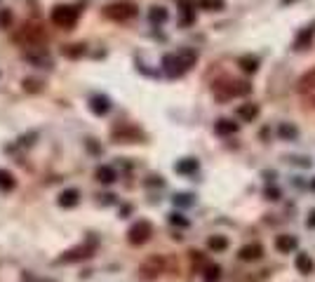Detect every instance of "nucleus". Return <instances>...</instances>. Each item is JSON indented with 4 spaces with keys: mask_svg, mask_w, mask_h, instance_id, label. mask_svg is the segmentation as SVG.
I'll return each instance as SVG.
<instances>
[{
    "mask_svg": "<svg viewBox=\"0 0 315 282\" xmlns=\"http://www.w3.org/2000/svg\"><path fill=\"white\" fill-rule=\"evenodd\" d=\"M170 223H172V226L188 228V219H186L184 214H179V212H172V214H170Z\"/></svg>",
    "mask_w": 315,
    "mask_h": 282,
    "instance_id": "nucleus-30",
    "label": "nucleus"
},
{
    "mask_svg": "<svg viewBox=\"0 0 315 282\" xmlns=\"http://www.w3.org/2000/svg\"><path fill=\"white\" fill-rule=\"evenodd\" d=\"M202 275H205L207 282H217V280L221 277V268L217 266V263H207V266H205V273H202Z\"/></svg>",
    "mask_w": 315,
    "mask_h": 282,
    "instance_id": "nucleus-27",
    "label": "nucleus"
},
{
    "mask_svg": "<svg viewBox=\"0 0 315 282\" xmlns=\"http://www.w3.org/2000/svg\"><path fill=\"white\" fill-rule=\"evenodd\" d=\"M310 87H315V71H310V73H306V76L299 80V90H310Z\"/></svg>",
    "mask_w": 315,
    "mask_h": 282,
    "instance_id": "nucleus-29",
    "label": "nucleus"
},
{
    "mask_svg": "<svg viewBox=\"0 0 315 282\" xmlns=\"http://www.w3.org/2000/svg\"><path fill=\"white\" fill-rule=\"evenodd\" d=\"M14 40L19 42L21 47H45V42H47V33H45V28L38 24V21H24L21 28L14 33Z\"/></svg>",
    "mask_w": 315,
    "mask_h": 282,
    "instance_id": "nucleus-2",
    "label": "nucleus"
},
{
    "mask_svg": "<svg viewBox=\"0 0 315 282\" xmlns=\"http://www.w3.org/2000/svg\"><path fill=\"white\" fill-rule=\"evenodd\" d=\"M24 90L26 92H40V83L33 80V78H28V80H24Z\"/></svg>",
    "mask_w": 315,
    "mask_h": 282,
    "instance_id": "nucleus-33",
    "label": "nucleus"
},
{
    "mask_svg": "<svg viewBox=\"0 0 315 282\" xmlns=\"http://www.w3.org/2000/svg\"><path fill=\"white\" fill-rule=\"evenodd\" d=\"M111 139H113L116 144H139V141L146 139V134L139 130V127H134V125L120 123L111 130Z\"/></svg>",
    "mask_w": 315,
    "mask_h": 282,
    "instance_id": "nucleus-6",
    "label": "nucleus"
},
{
    "mask_svg": "<svg viewBox=\"0 0 315 282\" xmlns=\"http://www.w3.org/2000/svg\"><path fill=\"white\" fill-rule=\"evenodd\" d=\"M198 160L195 158H184L179 160L177 165H174V170H177V174H195L198 172Z\"/></svg>",
    "mask_w": 315,
    "mask_h": 282,
    "instance_id": "nucleus-20",
    "label": "nucleus"
},
{
    "mask_svg": "<svg viewBox=\"0 0 315 282\" xmlns=\"http://www.w3.org/2000/svg\"><path fill=\"white\" fill-rule=\"evenodd\" d=\"M207 247L212 249V252H224V249H228V238H224V235H212V238L207 240Z\"/></svg>",
    "mask_w": 315,
    "mask_h": 282,
    "instance_id": "nucleus-24",
    "label": "nucleus"
},
{
    "mask_svg": "<svg viewBox=\"0 0 315 282\" xmlns=\"http://www.w3.org/2000/svg\"><path fill=\"white\" fill-rule=\"evenodd\" d=\"M306 226H308V228H315V209H310V212H308V219H306Z\"/></svg>",
    "mask_w": 315,
    "mask_h": 282,
    "instance_id": "nucleus-35",
    "label": "nucleus"
},
{
    "mask_svg": "<svg viewBox=\"0 0 315 282\" xmlns=\"http://www.w3.org/2000/svg\"><path fill=\"white\" fill-rule=\"evenodd\" d=\"M139 14V7L134 5V3H130V0H120V3H111V5L103 7V17L111 21H130L134 19Z\"/></svg>",
    "mask_w": 315,
    "mask_h": 282,
    "instance_id": "nucleus-5",
    "label": "nucleus"
},
{
    "mask_svg": "<svg viewBox=\"0 0 315 282\" xmlns=\"http://www.w3.org/2000/svg\"><path fill=\"white\" fill-rule=\"evenodd\" d=\"M24 59L28 64H33L38 69H52V57L47 54V49L45 47H31L24 52Z\"/></svg>",
    "mask_w": 315,
    "mask_h": 282,
    "instance_id": "nucleus-10",
    "label": "nucleus"
},
{
    "mask_svg": "<svg viewBox=\"0 0 315 282\" xmlns=\"http://www.w3.org/2000/svg\"><path fill=\"white\" fill-rule=\"evenodd\" d=\"M59 207H64V209H71V207H76L78 202H80V193L76 191V188H66V191L59 193Z\"/></svg>",
    "mask_w": 315,
    "mask_h": 282,
    "instance_id": "nucleus-15",
    "label": "nucleus"
},
{
    "mask_svg": "<svg viewBox=\"0 0 315 282\" xmlns=\"http://www.w3.org/2000/svg\"><path fill=\"white\" fill-rule=\"evenodd\" d=\"M249 92H252L249 83H240V80H231V78H224V80L214 83V96L221 99V101L233 99V96H247Z\"/></svg>",
    "mask_w": 315,
    "mask_h": 282,
    "instance_id": "nucleus-4",
    "label": "nucleus"
},
{
    "mask_svg": "<svg viewBox=\"0 0 315 282\" xmlns=\"http://www.w3.org/2000/svg\"><path fill=\"white\" fill-rule=\"evenodd\" d=\"M193 3H195L198 10H207V12H219V10L226 7L224 0H193Z\"/></svg>",
    "mask_w": 315,
    "mask_h": 282,
    "instance_id": "nucleus-22",
    "label": "nucleus"
},
{
    "mask_svg": "<svg viewBox=\"0 0 315 282\" xmlns=\"http://www.w3.org/2000/svg\"><path fill=\"white\" fill-rule=\"evenodd\" d=\"M89 110H92L94 116H106L111 110V99L106 94H94L89 99Z\"/></svg>",
    "mask_w": 315,
    "mask_h": 282,
    "instance_id": "nucleus-12",
    "label": "nucleus"
},
{
    "mask_svg": "<svg viewBox=\"0 0 315 282\" xmlns=\"http://www.w3.org/2000/svg\"><path fill=\"white\" fill-rule=\"evenodd\" d=\"M49 19H52V24H55V26L64 28V31H71V28H76L78 19H80V7H78V5H64V3H59V5L52 7Z\"/></svg>",
    "mask_w": 315,
    "mask_h": 282,
    "instance_id": "nucleus-3",
    "label": "nucleus"
},
{
    "mask_svg": "<svg viewBox=\"0 0 315 282\" xmlns=\"http://www.w3.org/2000/svg\"><path fill=\"white\" fill-rule=\"evenodd\" d=\"M151 235H153V223L146 219H139L127 231V242L134 245V247H141V245H146V242L151 240Z\"/></svg>",
    "mask_w": 315,
    "mask_h": 282,
    "instance_id": "nucleus-7",
    "label": "nucleus"
},
{
    "mask_svg": "<svg viewBox=\"0 0 315 282\" xmlns=\"http://www.w3.org/2000/svg\"><path fill=\"white\" fill-rule=\"evenodd\" d=\"M214 132H217L219 137H231V134H235V132H238V123H233V120H226V118H221V120H217V125H214Z\"/></svg>",
    "mask_w": 315,
    "mask_h": 282,
    "instance_id": "nucleus-19",
    "label": "nucleus"
},
{
    "mask_svg": "<svg viewBox=\"0 0 315 282\" xmlns=\"http://www.w3.org/2000/svg\"><path fill=\"white\" fill-rule=\"evenodd\" d=\"M174 205H179V207L193 205V195H188V193H179V195H174Z\"/></svg>",
    "mask_w": 315,
    "mask_h": 282,
    "instance_id": "nucleus-31",
    "label": "nucleus"
},
{
    "mask_svg": "<svg viewBox=\"0 0 315 282\" xmlns=\"http://www.w3.org/2000/svg\"><path fill=\"white\" fill-rule=\"evenodd\" d=\"M266 200H280V188H266Z\"/></svg>",
    "mask_w": 315,
    "mask_h": 282,
    "instance_id": "nucleus-34",
    "label": "nucleus"
},
{
    "mask_svg": "<svg viewBox=\"0 0 315 282\" xmlns=\"http://www.w3.org/2000/svg\"><path fill=\"white\" fill-rule=\"evenodd\" d=\"M165 273V259L163 256H148L141 266H139V277L141 280H155V277H160Z\"/></svg>",
    "mask_w": 315,
    "mask_h": 282,
    "instance_id": "nucleus-8",
    "label": "nucleus"
},
{
    "mask_svg": "<svg viewBox=\"0 0 315 282\" xmlns=\"http://www.w3.org/2000/svg\"><path fill=\"white\" fill-rule=\"evenodd\" d=\"M313 38H315V24H308V26L301 28V33L294 38V49H306V47H310Z\"/></svg>",
    "mask_w": 315,
    "mask_h": 282,
    "instance_id": "nucleus-14",
    "label": "nucleus"
},
{
    "mask_svg": "<svg viewBox=\"0 0 315 282\" xmlns=\"http://www.w3.org/2000/svg\"><path fill=\"white\" fill-rule=\"evenodd\" d=\"M238 66L245 71V73H256V71H259V59L252 54H245L238 59Z\"/></svg>",
    "mask_w": 315,
    "mask_h": 282,
    "instance_id": "nucleus-21",
    "label": "nucleus"
},
{
    "mask_svg": "<svg viewBox=\"0 0 315 282\" xmlns=\"http://www.w3.org/2000/svg\"><path fill=\"white\" fill-rule=\"evenodd\" d=\"M238 256L242 261H259L261 256H264V247H261L259 242H249V245H245V247L240 249Z\"/></svg>",
    "mask_w": 315,
    "mask_h": 282,
    "instance_id": "nucleus-13",
    "label": "nucleus"
},
{
    "mask_svg": "<svg viewBox=\"0 0 315 282\" xmlns=\"http://www.w3.org/2000/svg\"><path fill=\"white\" fill-rule=\"evenodd\" d=\"M12 24V12L10 10H0V28H7Z\"/></svg>",
    "mask_w": 315,
    "mask_h": 282,
    "instance_id": "nucleus-32",
    "label": "nucleus"
},
{
    "mask_svg": "<svg viewBox=\"0 0 315 282\" xmlns=\"http://www.w3.org/2000/svg\"><path fill=\"white\" fill-rule=\"evenodd\" d=\"M62 54L69 57V59H78V57L85 54V45H82V42H78V45H66V47H62Z\"/></svg>",
    "mask_w": 315,
    "mask_h": 282,
    "instance_id": "nucleus-26",
    "label": "nucleus"
},
{
    "mask_svg": "<svg viewBox=\"0 0 315 282\" xmlns=\"http://www.w3.org/2000/svg\"><path fill=\"white\" fill-rule=\"evenodd\" d=\"M282 3H292V0H282Z\"/></svg>",
    "mask_w": 315,
    "mask_h": 282,
    "instance_id": "nucleus-37",
    "label": "nucleus"
},
{
    "mask_svg": "<svg viewBox=\"0 0 315 282\" xmlns=\"http://www.w3.org/2000/svg\"><path fill=\"white\" fill-rule=\"evenodd\" d=\"M94 179H96V181H101V184H113V181L118 179V174H116V170H113V167L99 165V167L94 170Z\"/></svg>",
    "mask_w": 315,
    "mask_h": 282,
    "instance_id": "nucleus-18",
    "label": "nucleus"
},
{
    "mask_svg": "<svg viewBox=\"0 0 315 282\" xmlns=\"http://www.w3.org/2000/svg\"><path fill=\"white\" fill-rule=\"evenodd\" d=\"M14 186H17V179H14L12 172H7V170H0V191L3 193H10L14 191Z\"/></svg>",
    "mask_w": 315,
    "mask_h": 282,
    "instance_id": "nucleus-23",
    "label": "nucleus"
},
{
    "mask_svg": "<svg viewBox=\"0 0 315 282\" xmlns=\"http://www.w3.org/2000/svg\"><path fill=\"white\" fill-rule=\"evenodd\" d=\"M259 116V106L256 103H240L238 106V118L242 123H252Z\"/></svg>",
    "mask_w": 315,
    "mask_h": 282,
    "instance_id": "nucleus-17",
    "label": "nucleus"
},
{
    "mask_svg": "<svg viewBox=\"0 0 315 282\" xmlns=\"http://www.w3.org/2000/svg\"><path fill=\"white\" fill-rule=\"evenodd\" d=\"M310 188H313V191H315V179H313V181H310Z\"/></svg>",
    "mask_w": 315,
    "mask_h": 282,
    "instance_id": "nucleus-36",
    "label": "nucleus"
},
{
    "mask_svg": "<svg viewBox=\"0 0 315 282\" xmlns=\"http://www.w3.org/2000/svg\"><path fill=\"white\" fill-rule=\"evenodd\" d=\"M278 134H280L282 139H296V134H299V130H296L294 125H289V123H282L280 127H278Z\"/></svg>",
    "mask_w": 315,
    "mask_h": 282,
    "instance_id": "nucleus-28",
    "label": "nucleus"
},
{
    "mask_svg": "<svg viewBox=\"0 0 315 282\" xmlns=\"http://www.w3.org/2000/svg\"><path fill=\"white\" fill-rule=\"evenodd\" d=\"M94 242H87V245H78V247L69 249V252H64L59 259H57V263H76V261H85V259H89V256L94 254Z\"/></svg>",
    "mask_w": 315,
    "mask_h": 282,
    "instance_id": "nucleus-9",
    "label": "nucleus"
},
{
    "mask_svg": "<svg viewBox=\"0 0 315 282\" xmlns=\"http://www.w3.org/2000/svg\"><path fill=\"white\" fill-rule=\"evenodd\" d=\"M294 266H296V270L301 273V275H310L315 270V263H313V259H310L306 252H299L296 254V259H294Z\"/></svg>",
    "mask_w": 315,
    "mask_h": 282,
    "instance_id": "nucleus-16",
    "label": "nucleus"
},
{
    "mask_svg": "<svg viewBox=\"0 0 315 282\" xmlns=\"http://www.w3.org/2000/svg\"><path fill=\"white\" fill-rule=\"evenodd\" d=\"M296 245H299V240H296L294 235H289V233H282L275 238V249L280 252V254H292L296 249Z\"/></svg>",
    "mask_w": 315,
    "mask_h": 282,
    "instance_id": "nucleus-11",
    "label": "nucleus"
},
{
    "mask_svg": "<svg viewBox=\"0 0 315 282\" xmlns=\"http://www.w3.org/2000/svg\"><path fill=\"white\" fill-rule=\"evenodd\" d=\"M148 19H151V24H165V21L170 19V14H167V10H165V7H151Z\"/></svg>",
    "mask_w": 315,
    "mask_h": 282,
    "instance_id": "nucleus-25",
    "label": "nucleus"
},
{
    "mask_svg": "<svg viewBox=\"0 0 315 282\" xmlns=\"http://www.w3.org/2000/svg\"><path fill=\"white\" fill-rule=\"evenodd\" d=\"M198 62V52L195 49H179L174 54L163 57V71L167 78H181L186 71H191Z\"/></svg>",
    "mask_w": 315,
    "mask_h": 282,
    "instance_id": "nucleus-1",
    "label": "nucleus"
}]
</instances>
